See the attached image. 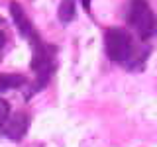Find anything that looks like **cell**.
<instances>
[{
	"instance_id": "cell-1",
	"label": "cell",
	"mask_w": 157,
	"mask_h": 147,
	"mask_svg": "<svg viewBox=\"0 0 157 147\" xmlns=\"http://www.w3.org/2000/svg\"><path fill=\"white\" fill-rule=\"evenodd\" d=\"M32 41V71L36 73V78H37V88H43L47 85L49 77L53 73V53H51V47L45 45V43L39 39L37 33H33L29 37Z\"/></svg>"
},
{
	"instance_id": "cell-6",
	"label": "cell",
	"mask_w": 157,
	"mask_h": 147,
	"mask_svg": "<svg viewBox=\"0 0 157 147\" xmlns=\"http://www.w3.org/2000/svg\"><path fill=\"white\" fill-rule=\"evenodd\" d=\"M26 82L24 75H10V73H0V92H6L10 88H18Z\"/></svg>"
},
{
	"instance_id": "cell-2",
	"label": "cell",
	"mask_w": 157,
	"mask_h": 147,
	"mask_svg": "<svg viewBox=\"0 0 157 147\" xmlns=\"http://www.w3.org/2000/svg\"><path fill=\"white\" fill-rule=\"evenodd\" d=\"M126 18H128V22H130V26L134 28L141 37L151 36L157 28V18H155V14L151 12L149 4H147L145 0H132Z\"/></svg>"
},
{
	"instance_id": "cell-7",
	"label": "cell",
	"mask_w": 157,
	"mask_h": 147,
	"mask_svg": "<svg viewBox=\"0 0 157 147\" xmlns=\"http://www.w3.org/2000/svg\"><path fill=\"white\" fill-rule=\"evenodd\" d=\"M77 14V6H75V0H61L59 4V10H57V16L63 24H69Z\"/></svg>"
},
{
	"instance_id": "cell-3",
	"label": "cell",
	"mask_w": 157,
	"mask_h": 147,
	"mask_svg": "<svg viewBox=\"0 0 157 147\" xmlns=\"http://www.w3.org/2000/svg\"><path fill=\"white\" fill-rule=\"evenodd\" d=\"M104 45H106V53L112 61L116 63H124L132 57V39L130 36L120 28H110L104 33Z\"/></svg>"
},
{
	"instance_id": "cell-4",
	"label": "cell",
	"mask_w": 157,
	"mask_h": 147,
	"mask_svg": "<svg viewBox=\"0 0 157 147\" xmlns=\"http://www.w3.org/2000/svg\"><path fill=\"white\" fill-rule=\"evenodd\" d=\"M28 127H29V118L26 114H18V116H12V118L6 120V124L2 126V134L6 135L8 139L18 141L26 135Z\"/></svg>"
},
{
	"instance_id": "cell-9",
	"label": "cell",
	"mask_w": 157,
	"mask_h": 147,
	"mask_svg": "<svg viewBox=\"0 0 157 147\" xmlns=\"http://www.w3.org/2000/svg\"><path fill=\"white\" fill-rule=\"evenodd\" d=\"M4 43H6V36H4V32H0V49L4 47Z\"/></svg>"
},
{
	"instance_id": "cell-5",
	"label": "cell",
	"mask_w": 157,
	"mask_h": 147,
	"mask_svg": "<svg viewBox=\"0 0 157 147\" xmlns=\"http://www.w3.org/2000/svg\"><path fill=\"white\" fill-rule=\"evenodd\" d=\"M10 14H12V20H14V24H16L20 36H24L26 39H29L33 33H36V32H33L32 22H29V18L26 16V12L22 10V6H20V4H16V2L10 4Z\"/></svg>"
},
{
	"instance_id": "cell-8",
	"label": "cell",
	"mask_w": 157,
	"mask_h": 147,
	"mask_svg": "<svg viewBox=\"0 0 157 147\" xmlns=\"http://www.w3.org/2000/svg\"><path fill=\"white\" fill-rule=\"evenodd\" d=\"M10 114V104L6 100H0V130H2V126L6 124V120H8V116Z\"/></svg>"
},
{
	"instance_id": "cell-10",
	"label": "cell",
	"mask_w": 157,
	"mask_h": 147,
	"mask_svg": "<svg viewBox=\"0 0 157 147\" xmlns=\"http://www.w3.org/2000/svg\"><path fill=\"white\" fill-rule=\"evenodd\" d=\"M82 2V8L85 10H90V0H81Z\"/></svg>"
}]
</instances>
